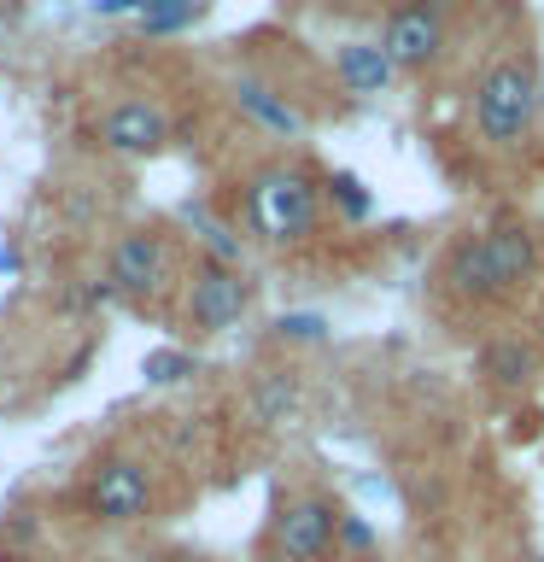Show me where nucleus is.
<instances>
[{
    "label": "nucleus",
    "instance_id": "1",
    "mask_svg": "<svg viewBox=\"0 0 544 562\" xmlns=\"http://www.w3.org/2000/svg\"><path fill=\"white\" fill-rule=\"evenodd\" d=\"M539 112V77L526 59H498L474 82V130L486 147H521Z\"/></svg>",
    "mask_w": 544,
    "mask_h": 562
},
{
    "label": "nucleus",
    "instance_id": "2",
    "mask_svg": "<svg viewBox=\"0 0 544 562\" xmlns=\"http://www.w3.org/2000/svg\"><path fill=\"white\" fill-rule=\"evenodd\" d=\"M246 211H252V228L275 246H293L316 235V217H322V188L310 182L305 170L293 165H270L258 170L252 193H246Z\"/></svg>",
    "mask_w": 544,
    "mask_h": 562
},
{
    "label": "nucleus",
    "instance_id": "3",
    "mask_svg": "<svg viewBox=\"0 0 544 562\" xmlns=\"http://www.w3.org/2000/svg\"><path fill=\"white\" fill-rule=\"evenodd\" d=\"M333 527H340V509L322 492H298V498H287L275 509V551L287 562H328Z\"/></svg>",
    "mask_w": 544,
    "mask_h": 562
},
{
    "label": "nucleus",
    "instance_id": "4",
    "mask_svg": "<svg viewBox=\"0 0 544 562\" xmlns=\"http://www.w3.org/2000/svg\"><path fill=\"white\" fill-rule=\"evenodd\" d=\"M246 305H252V288H246V276L235 270V263L205 258L200 270H193V281H188V316H193V328L228 334L246 316Z\"/></svg>",
    "mask_w": 544,
    "mask_h": 562
},
{
    "label": "nucleus",
    "instance_id": "5",
    "mask_svg": "<svg viewBox=\"0 0 544 562\" xmlns=\"http://www.w3.org/2000/svg\"><path fill=\"white\" fill-rule=\"evenodd\" d=\"M88 509H94L100 521H112V527L147 521V509H152L147 469H140L135 457H105V463L94 469V481H88Z\"/></svg>",
    "mask_w": 544,
    "mask_h": 562
},
{
    "label": "nucleus",
    "instance_id": "6",
    "mask_svg": "<svg viewBox=\"0 0 544 562\" xmlns=\"http://www.w3.org/2000/svg\"><path fill=\"white\" fill-rule=\"evenodd\" d=\"M381 53L393 70H428L439 53H445V18H439L428 0H410V7H398L386 18Z\"/></svg>",
    "mask_w": 544,
    "mask_h": 562
},
{
    "label": "nucleus",
    "instance_id": "7",
    "mask_svg": "<svg viewBox=\"0 0 544 562\" xmlns=\"http://www.w3.org/2000/svg\"><path fill=\"white\" fill-rule=\"evenodd\" d=\"M165 276H170V252L152 228H129V235L112 246V263H105V281H112V293H123V299L158 293Z\"/></svg>",
    "mask_w": 544,
    "mask_h": 562
},
{
    "label": "nucleus",
    "instance_id": "8",
    "mask_svg": "<svg viewBox=\"0 0 544 562\" xmlns=\"http://www.w3.org/2000/svg\"><path fill=\"white\" fill-rule=\"evenodd\" d=\"M170 140V117L152 100H117L100 117V147H112L123 158H152Z\"/></svg>",
    "mask_w": 544,
    "mask_h": 562
},
{
    "label": "nucleus",
    "instance_id": "9",
    "mask_svg": "<svg viewBox=\"0 0 544 562\" xmlns=\"http://www.w3.org/2000/svg\"><path fill=\"white\" fill-rule=\"evenodd\" d=\"M445 288L451 299H463V305H498V299H509V288L498 281V270H491V258H486V240H480V228L474 235H463L445 252Z\"/></svg>",
    "mask_w": 544,
    "mask_h": 562
},
{
    "label": "nucleus",
    "instance_id": "10",
    "mask_svg": "<svg viewBox=\"0 0 544 562\" xmlns=\"http://www.w3.org/2000/svg\"><path fill=\"white\" fill-rule=\"evenodd\" d=\"M480 240H486V258H491V270H498V281H503L509 293H521L526 281H533V270H539L533 228L515 223V217H498L491 228H480Z\"/></svg>",
    "mask_w": 544,
    "mask_h": 562
},
{
    "label": "nucleus",
    "instance_id": "11",
    "mask_svg": "<svg viewBox=\"0 0 544 562\" xmlns=\"http://www.w3.org/2000/svg\"><path fill=\"white\" fill-rule=\"evenodd\" d=\"M480 375L498 386V393H515V386H526L539 375V351L533 346H521V340H486L480 346Z\"/></svg>",
    "mask_w": 544,
    "mask_h": 562
},
{
    "label": "nucleus",
    "instance_id": "12",
    "mask_svg": "<svg viewBox=\"0 0 544 562\" xmlns=\"http://www.w3.org/2000/svg\"><path fill=\"white\" fill-rule=\"evenodd\" d=\"M333 70H340V82L351 94H386V82H393V65H386L381 42H345L333 53Z\"/></svg>",
    "mask_w": 544,
    "mask_h": 562
},
{
    "label": "nucleus",
    "instance_id": "13",
    "mask_svg": "<svg viewBox=\"0 0 544 562\" xmlns=\"http://www.w3.org/2000/svg\"><path fill=\"white\" fill-rule=\"evenodd\" d=\"M235 105H240L252 123H263L270 135H298V130H305V117H298L293 105L281 100L270 82H258V77H240V82H235Z\"/></svg>",
    "mask_w": 544,
    "mask_h": 562
},
{
    "label": "nucleus",
    "instance_id": "14",
    "mask_svg": "<svg viewBox=\"0 0 544 562\" xmlns=\"http://www.w3.org/2000/svg\"><path fill=\"white\" fill-rule=\"evenodd\" d=\"M205 18V0H147L140 7V35H182Z\"/></svg>",
    "mask_w": 544,
    "mask_h": 562
},
{
    "label": "nucleus",
    "instance_id": "15",
    "mask_svg": "<svg viewBox=\"0 0 544 562\" xmlns=\"http://www.w3.org/2000/svg\"><path fill=\"white\" fill-rule=\"evenodd\" d=\"M298 411V386H293V375H263L258 386H252V416L258 422H287Z\"/></svg>",
    "mask_w": 544,
    "mask_h": 562
},
{
    "label": "nucleus",
    "instance_id": "16",
    "mask_svg": "<svg viewBox=\"0 0 544 562\" xmlns=\"http://www.w3.org/2000/svg\"><path fill=\"white\" fill-rule=\"evenodd\" d=\"M328 200L340 205V217H345V223H363L369 211H375V193H369V182H363V176H351V170L328 176Z\"/></svg>",
    "mask_w": 544,
    "mask_h": 562
},
{
    "label": "nucleus",
    "instance_id": "17",
    "mask_svg": "<svg viewBox=\"0 0 544 562\" xmlns=\"http://www.w3.org/2000/svg\"><path fill=\"white\" fill-rule=\"evenodd\" d=\"M193 351H175V346H158V351H147V358H140V375H147L152 386H175V381H188L193 375Z\"/></svg>",
    "mask_w": 544,
    "mask_h": 562
},
{
    "label": "nucleus",
    "instance_id": "18",
    "mask_svg": "<svg viewBox=\"0 0 544 562\" xmlns=\"http://www.w3.org/2000/svg\"><path fill=\"white\" fill-rule=\"evenodd\" d=\"M188 223L200 228V240H205V252H211V258H217V263H235V270H240V240L228 235V228L211 217L205 205H188Z\"/></svg>",
    "mask_w": 544,
    "mask_h": 562
},
{
    "label": "nucleus",
    "instance_id": "19",
    "mask_svg": "<svg viewBox=\"0 0 544 562\" xmlns=\"http://www.w3.org/2000/svg\"><path fill=\"white\" fill-rule=\"evenodd\" d=\"M275 334H281V340H328V316L287 311V316H275Z\"/></svg>",
    "mask_w": 544,
    "mask_h": 562
},
{
    "label": "nucleus",
    "instance_id": "20",
    "mask_svg": "<svg viewBox=\"0 0 544 562\" xmlns=\"http://www.w3.org/2000/svg\"><path fill=\"white\" fill-rule=\"evenodd\" d=\"M340 544H345V551H375V527H369L363 516H345V509H340V527H333V551H340Z\"/></svg>",
    "mask_w": 544,
    "mask_h": 562
},
{
    "label": "nucleus",
    "instance_id": "21",
    "mask_svg": "<svg viewBox=\"0 0 544 562\" xmlns=\"http://www.w3.org/2000/svg\"><path fill=\"white\" fill-rule=\"evenodd\" d=\"M140 7H147V0H94L100 18H140Z\"/></svg>",
    "mask_w": 544,
    "mask_h": 562
},
{
    "label": "nucleus",
    "instance_id": "22",
    "mask_svg": "<svg viewBox=\"0 0 544 562\" xmlns=\"http://www.w3.org/2000/svg\"><path fill=\"white\" fill-rule=\"evenodd\" d=\"M18 270V246H0V276H12Z\"/></svg>",
    "mask_w": 544,
    "mask_h": 562
},
{
    "label": "nucleus",
    "instance_id": "23",
    "mask_svg": "<svg viewBox=\"0 0 544 562\" xmlns=\"http://www.w3.org/2000/svg\"><path fill=\"white\" fill-rule=\"evenodd\" d=\"M135 562H182V557H165V551H152V557H135Z\"/></svg>",
    "mask_w": 544,
    "mask_h": 562
}]
</instances>
